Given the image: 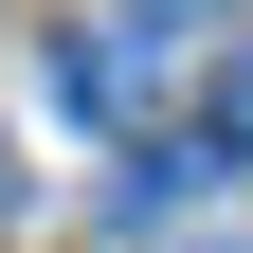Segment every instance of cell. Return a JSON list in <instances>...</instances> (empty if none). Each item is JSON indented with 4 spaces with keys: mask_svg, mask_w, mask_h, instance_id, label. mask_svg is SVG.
Listing matches in <instances>:
<instances>
[{
    "mask_svg": "<svg viewBox=\"0 0 253 253\" xmlns=\"http://www.w3.org/2000/svg\"><path fill=\"white\" fill-rule=\"evenodd\" d=\"M54 109H73V126H126V109H145V18H109V37L54 54Z\"/></svg>",
    "mask_w": 253,
    "mask_h": 253,
    "instance_id": "6da1fadb",
    "label": "cell"
},
{
    "mask_svg": "<svg viewBox=\"0 0 253 253\" xmlns=\"http://www.w3.org/2000/svg\"><path fill=\"white\" fill-rule=\"evenodd\" d=\"M235 145H253V54L217 73V163H235Z\"/></svg>",
    "mask_w": 253,
    "mask_h": 253,
    "instance_id": "3957f363",
    "label": "cell"
},
{
    "mask_svg": "<svg viewBox=\"0 0 253 253\" xmlns=\"http://www.w3.org/2000/svg\"><path fill=\"white\" fill-rule=\"evenodd\" d=\"M126 18H145V37H199V18H235V0H126Z\"/></svg>",
    "mask_w": 253,
    "mask_h": 253,
    "instance_id": "277c9868",
    "label": "cell"
},
{
    "mask_svg": "<svg viewBox=\"0 0 253 253\" xmlns=\"http://www.w3.org/2000/svg\"><path fill=\"white\" fill-rule=\"evenodd\" d=\"M199 163H217V126H199V145H145V163H126V217H163V199H199Z\"/></svg>",
    "mask_w": 253,
    "mask_h": 253,
    "instance_id": "7a4b0ae2",
    "label": "cell"
},
{
    "mask_svg": "<svg viewBox=\"0 0 253 253\" xmlns=\"http://www.w3.org/2000/svg\"><path fill=\"white\" fill-rule=\"evenodd\" d=\"M0 181H18V163H0Z\"/></svg>",
    "mask_w": 253,
    "mask_h": 253,
    "instance_id": "5b68a950",
    "label": "cell"
}]
</instances>
